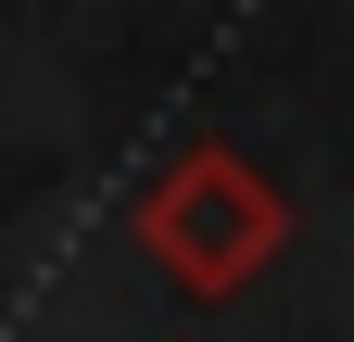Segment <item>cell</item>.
<instances>
[{"mask_svg": "<svg viewBox=\"0 0 354 342\" xmlns=\"http://www.w3.org/2000/svg\"><path fill=\"white\" fill-rule=\"evenodd\" d=\"M127 241L165 267V291L228 305V291H253V279L291 253V190L266 178L253 152L190 140L177 165H152V178H140V203H127Z\"/></svg>", "mask_w": 354, "mask_h": 342, "instance_id": "1", "label": "cell"}]
</instances>
